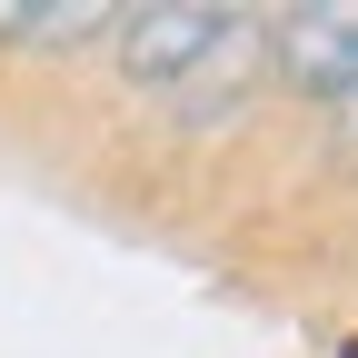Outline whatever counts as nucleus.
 Masks as SVG:
<instances>
[{"label": "nucleus", "mask_w": 358, "mask_h": 358, "mask_svg": "<svg viewBox=\"0 0 358 358\" xmlns=\"http://www.w3.org/2000/svg\"><path fill=\"white\" fill-rule=\"evenodd\" d=\"M110 50H120L129 90L189 100L209 120V110H239V90L268 70V20L259 10H219V0H140V10L120 0Z\"/></svg>", "instance_id": "f257e3e1"}, {"label": "nucleus", "mask_w": 358, "mask_h": 358, "mask_svg": "<svg viewBox=\"0 0 358 358\" xmlns=\"http://www.w3.org/2000/svg\"><path fill=\"white\" fill-rule=\"evenodd\" d=\"M268 70L308 100L348 110L358 100V0H329V10H279L268 20Z\"/></svg>", "instance_id": "f03ea898"}, {"label": "nucleus", "mask_w": 358, "mask_h": 358, "mask_svg": "<svg viewBox=\"0 0 358 358\" xmlns=\"http://www.w3.org/2000/svg\"><path fill=\"white\" fill-rule=\"evenodd\" d=\"M110 20L120 0H0V50H90Z\"/></svg>", "instance_id": "7ed1b4c3"}, {"label": "nucleus", "mask_w": 358, "mask_h": 358, "mask_svg": "<svg viewBox=\"0 0 358 358\" xmlns=\"http://www.w3.org/2000/svg\"><path fill=\"white\" fill-rule=\"evenodd\" d=\"M338 120H348V140H358V100H348V110H338Z\"/></svg>", "instance_id": "20e7f679"}]
</instances>
